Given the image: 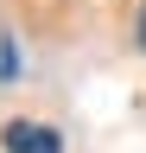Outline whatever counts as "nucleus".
Listing matches in <instances>:
<instances>
[{
    "label": "nucleus",
    "mask_w": 146,
    "mask_h": 153,
    "mask_svg": "<svg viewBox=\"0 0 146 153\" xmlns=\"http://www.w3.org/2000/svg\"><path fill=\"white\" fill-rule=\"evenodd\" d=\"M0 147L7 153H64L57 128H45V121H7L0 128Z\"/></svg>",
    "instance_id": "obj_1"
},
{
    "label": "nucleus",
    "mask_w": 146,
    "mask_h": 153,
    "mask_svg": "<svg viewBox=\"0 0 146 153\" xmlns=\"http://www.w3.org/2000/svg\"><path fill=\"white\" fill-rule=\"evenodd\" d=\"M19 76V51H13V38H0V83H13Z\"/></svg>",
    "instance_id": "obj_2"
},
{
    "label": "nucleus",
    "mask_w": 146,
    "mask_h": 153,
    "mask_svg": "<svg viewBox=\"0 0 146 153\" xmlns=\"http://www.w3.org/2000/svg\"><path fill=\"white\" fill-rule=\"evenodd\" d=\"M134 38H140V51H146V0H140V13H134Z\"/></svg>",
    "instance_id": "obj_3"
}]
</instances>
